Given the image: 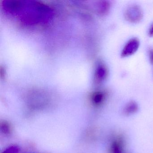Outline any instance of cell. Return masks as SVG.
I'll return each mask as SVG.
<instances>
[{
  "mask_svg": "<svg viewBox=\"0 0 153 153\" xmlns=\"http://www.w3.org/2000/svg\"><path fill=\"white\" fill-rule=\"evenodd\" d=\"M143 11L141 8L137 5H131L127 8L124 12L125 19L132 23L139 22L143 18Z\"/></svg>",
  "mask_w": 153,
  "mask_h": 153,
  "instance_id": "cell-1",
  "label": "cell"
},
{
  "mask_svg": "<svg viewBox=\"0 0 153 153\" xmlns=\"http://www.w3.org/2000/svg\"><path fill=\"white\" fill-rule=\"evenodd\" d=\"M140 45L139 40L137 38L130 39L124 46L121 53V57H126L134 54L137 51Z\"/></svg>",
  "mask_w": 153,
  "mask_h": 153,
  "instance_id": "cell-2",
  "label": "cell"
},
{
  "mask_svg": "<svg viewBox=\"0 0 153 153\" xmlns=\"http://www.w3.org/2000/svg\"><path fill=\"white\" fill-rule=\"evenodd\" d=\"M108 76V70L103 63H99L95 73L96 82L100 84L104 81Z\"/></svg>",
  "mask_w": 153,
  "mask_h": 153,
  "instance_id": "cell-3",
  "label": "cell"
},
{
  "mask_svg": "<svg viewBox=\"0 0 153 153\" xmlns=\"http://www.w3.org/2000/svg\"><path fill=\"white\" fill-rule=\"evenodd\" d=\"M108 97V93L106 91H97L93 94L92 101L94 104L99 105L104 102Z\"/></svg>",
  "mask_w": 153,
  "mask_h": 153,
  "instance_id": "cell-4",
  "label": "cell"
},
{
  "mask_svg": "<svg viewBox=\"0 0 153 153\" xmlns=\"http://www.w3.org/2000/svg\"><path fill=\"white\" fill-rule=\"evenodd\" d=\"M123 147V140L121 137L117 138L112 142L111 151L112 153H121Z\"/></svg>",
  "mask_w": 153,
  "mask_h": 153,
  "instance_id": "cell-5",
  "label": "cell"
},
{
  "mask_svg": "<svg viewBox=\"0 0 153 153\" xmlns=\"http://www.w3.org/2000/svg\"><path fill=\"white\" fill-rule=\"evenodd\" d=\"M111 7V3L107 1H102L98 4V12L101 15L108 14Z\"/></svg>",
  "mask_w": 153,
  "mask_h": 153,
  "instance_id": "cell-6",
  "label": "cell"
},
{
  "mask_svg": "<svg viewBox=\"0 0 153 153\" xmlns=\"http://www.w3.org/2000/svg\"><path fill=\"white\" fill-rule=\"evenodd\" d=\"M138 106L136 102L131 101L124 107L123 112L126 115H130L135 113L137 111Z\"/></svg>",
  "mask_w": 153,
  "mask_h": 153,
  "instance_id": "cell-7",
  "label": "cell"
},
{
  "mask_svg": "<svg viewBox=\"0 0 153 153\" xmlns=\"http://www.w3.org/2000/svg\"><path fill=\"white\" fill-rule=\"evenodd\" d=\"M19 149L16 146H12L6 149L2 153H17Z\"/></svg>",
  "mask_w": 153,
  "mask_h": 153,
  "instance_id": "cell-8",
  "label": "cell"
},
{
  "mask_svg": "<svg viewBox=\"0 0 153 153\" xmlns=\"http://www.w3.org/2000/svg\"><path fill=\"white\" fill-rule=\"evenodd\" d=\"M1 130L3 133L9 134L10 131V127L7 123H3L1 124Z\"/></svg>",
  "mask_w": 153,
  "mask_h": 153,
  "instance_id": "cell-9",
  "label": "cell"
},
{
  "mask_svg": "<svg viewBox=\"0 0 153 153\" xmlns=\"http://www.w3.org/2000/svg\"><path fill=\"white\" fill-rule=\"evenodd\" d=\"M149 57L150 62L153 65V49L149 50Z\"/></svg>",
  "mask_w": 153,
  "mask_h": 153,
  "instance_id": "cell-10",
  "label": "cell"
},
{
  "mask_svg": "<svg viewBox=\"0 0 153 153\" xmlns=\"http://www.w3.org/2000/svg\"><path fill=\"white\" fill-rule=\"evenodd\" d=\"M149 35L150 37L153 36V24L149 28Z\"/></svg>",
  "mask_w": 153,
  "mask_h": 153,
  "instance_id": "cell-11",
  "label": "cell"
}]
</instances>
